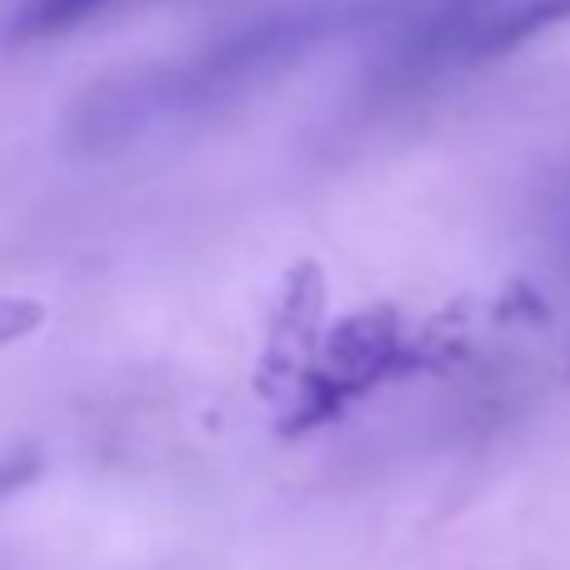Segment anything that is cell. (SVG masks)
Segmentation results:
<instances>
[{"label": "cell", "mask_w": 570, "mask_h": 570, "mask_svg": "<svg viewBox=\"0 0 570 570\" xmlns=\"http://www.w3.org/2000/svg\"><path fill=\"white\" fill-rule=\"evenodd\" d=\"M375 16L371 0H285L236 30H220L186 56L126 70L120 80L96 86L70 110V146L80 150H126L150 136L196 126L240 100L261 96L295 66L331 50Z\"/></svg>", "instance_id": "1"}, {"label": "cell", "mask_w": 570, "mask_h": 570, "mask_svg": "<svg viewBox=\"0 0 570 570\" xmlns=\"http://www.w3.org/2000/svg\"><path fill=\"white\" fill-rule=\"evenodd\" d=\"M140 0H20L16 20H10V40H60L76 30L96 26V20L116 16Z\"/></svg>", "instance_id": "2"}, {"label": "cell", "mask_w": 570, "mask_h": 570, "mask_svg": "<svg viewBox=\"0 0 570 570\" xmlns=\"http://www.w3.org/2000/svg\"><path fill=\"white\" fill-rule=\"evenodd\" d=\"M561 20H570V0H525V6H515L511 16H501L491 30H481V50H505L515 46V40L535 36V30L546 26H561Z\"/></svg>", "instance_id": "3"}]
</instances>
